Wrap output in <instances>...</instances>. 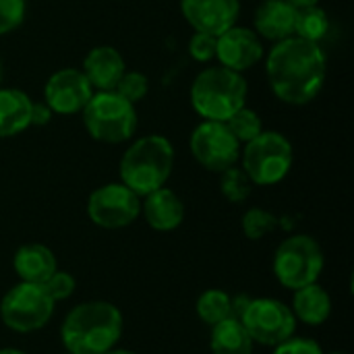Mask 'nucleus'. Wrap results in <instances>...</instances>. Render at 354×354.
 I'll return each mask as SVG.
<instances>
[{"label":"nucleus","instance_id":"f257e3e1","mask_svg":"<svg viewBox=\"0 0 354 354\" xmlns=\"http://www.w3.org/2000/svg\"><path fill=\"white\" fill-rule=\"evenodd\" d=\"M268 77L274 93L295 106L309 104L326 81V54L319 44L290 35L276 41L268 56Z\"/></svg>","mask_w":354,"mask_h":354},{"label":"nucleus","instance_id":"f03ea898","mask_svg":"<svg viewBox=\"0 0 354 354\" xmlns=\"http://www.w3.org/2000/svg\"><path fill=\"white\" fill-rule=\"evenodd\" d=\"M122 336V315L106 301H89L68 311L60 338L71 354H106Z\"/></svg>","mask_w":354,"mask_h":354},{"label":"nucleus","instance_id":"7ed1b4c3","mask_svg":"<svg viewBox=\"0 0 354 354\" xmlns=\"http://www.w3.org/2000/svg\"><path fill=\"white\" fill-rule=\"evenodd\" d=\"M174 149L162 135H147L135 141L120 160V178L139 197L162 189L172 174Z\"/></svg>","mask_w":354,"mask_h":354},{"label":"nucleus","instance_id":"20e7f679","mask_svg":"<svg viewBox=\"0 0 354 354\" xmlns=\"http://www.w3.org/2000/svg\"><path fill=\"white\" fill-rule=\"evenodd\" d=\"M247 81L241 73L226 66H209L197 75L191 87V102L205 120L226 122L245 106Z\"/></svg>","mask_w":354,"mask_h":354},{"label":"nucleus","instance_id":"39448f33","mask_svg":"<svg viewBox=\"0 0 354 354\" xmlns=\"http://www.w3.org/2000/svg\"><path fill=\"white\" fill-rule=\"evenodd\" d=\"M81 112L87 133L104 143H122L133 137L137 129L135 104L124 100L114 89L91 95Z\"/></svg>","mask_w":354,"mask_h":354},{"label":"nucleus","instance_id":"423d86ee","mask_svg":"<svg viewBox=\"0 0 354 354\" xmlns=\"http://www.w3.org/2000/svg\"><path fill=\"white\" fill-rule=\"evenodd\" d=\"M324 263L326 257L317 241L307 234H295L276 249L274 274L282 286L299 290L319 280Z\"/></svg>","mask_w":354,"mask_h":354},{"label":"nucleus","instance_id":"0eeeda50","mask_svg":"<svg viewBox=\"0 0 354 354\" xmlns=\"http://www.w3.org/2000/svg\"><path fill=\"white\" fill-rule=\"evenodd\" d=\"M292 166V145L276 131H261L243 151V170L253 185H276Z\"/></svg>","mask_w":354,"mask_h":354},{"label":"nucleus","instance_id":"6e6552de","mask_svg":"<svg viewBox=\"0 0 354 354\" xmlns=\"http://www.w3.org/2000/svg\"><path fill=\"white\" fill-rule=\"evenodd\" d=\"M54 313V301L41 284L21 282L12 286L0 303L2 324L19 334L41 330Z\"/></svg>","mask_w":354,"mask_h":354},{"label":"nucleus","instance_id":"1a4fd4ad","mask_svg":"<svg viewBox=\"0 0 354 354\" xmlns=\"http://www.w3.org/2000/svg\"><path fill=\"white\" fill-rule=\"evenodd\" d=\"M241 324L249 332L253 342L263 346H278L292 338L297 330V317L282 301L276 299H251Z\"/></svg>","mask_w":354,"mask_h":354},{"label":"nucleus","instance_id":"9d476101","mask_svg":"<svg viewBox=\"0 0 354 354\" xmlns=\"http://www.w3.org/2000/svg\"><path fill=\"white\" fill-rule=\"evenodd\" d=\"M141 212L139 195L133 193L122 183H112L95 189L87 201V216L89 220L108 230L124 228L137 220Z\"/></svg>","mask_w":354,"mask_h":354},{"label":"nucleus","instance_id":"9b49d317","mask_svg":"<svg viewBox=\"0 0 354 354\" xmlns=\"http://www.w3.org/2000/svg\"><path fill=\"white\" fill-rule=\"evenodd\" d=\"M191 151L203 168L212 172H224L236 164L241 143L230 133L226 122L205 120L191 135Z\"/></svg>","mask_w":354,"mask_h":354},{"label":"nucleus","instance_id":"f8f14e48","mask_svg":"<svg viewBox=\"0 0 354 354\" xmlns=\"http://www.w3.org/2000/svg\"><path fill=\"white\" fill-rule=\"evenodd\" d=\"M93 95V87L89 85L83 71L62 68L56 71L44 89V100L52 112L58 114H75L85 108L89 97Z\"/></svg>","mask_w":354,"mask_h":354},{"label":"nucleus","instance_id":"ddd939ff","mask_svg":"<svg viewBox=\"0 0 354 354\" xmlns=\"http://www.w3.org/2000/svg\"><path fill=\"white\" fill-rule=\"evenodd\" d=\"M189 25L199 33L220 35L230 29L239 17V0H180Z\"/></svg>","mask_w":354,"mask_h":354},{"label":"nucleus","instance_id":"4468645a","mask_svg":"<svg viewBox=\"0 0 354 354\" xmlns=\"http://www.w3.org/2000/svg\"><path fill=\"white\" fill-rule=\"evenodd\" d=\"M216 56L222 66L241 73L251 68L263 56V46L255 31H251L249 27L232 25L230 29L218 35Z\"/></svg>","mask_w":354,"mask_h":354},{"label":"nucleus","instance_id":"2eb2a0df","mask_svg":"<svg viewBox=\"0 0 354 354\" xmlns=\"http://www.w3.org/2000/svg\"><path fill=\"white\" fill-rule=\"evenodd\" d=\"M124 73V58L112 46H97L83 60V75L100 91H112Z\"/></svg>","mask_w":354,"mask_h":354},{"label":"nucleus","instance_id":"dca6fc26","mask_svg":"<svg viewBox=\"0 0 354 354\" xmlns=\"http://www.w3.org/2000/svg\"><path fill=\"white\" fill-rule=\"evenodd\" d=\"M297 8L288 0H263L255 10V29L270 41H282L295 33Z\"/></svg>","mask_w":354,"mask_h":354},{"label":"nucleus","instance_id":"f3484780","mask_svg":"<svg viewBox=\"0 0 354 354\" xmlns=\"http://www.w3.org/2000/svg\"><path fill=\"white\" fill-rule=\"evenodd\" d=\"M143 216L147 220V224L153 230L160 232H170L176 230L183 220H185V205L178 199V195L166 187L145 195V201L141 205Z\"/></svg>","mask_w":354,"mask_h":354},{"label":"nucleus","instance_id":"a211bd4d","mask_svg":"<svg viewBox=\"0 0 354 354\" xmlns=\"http://www.w3.org/2000/svg\"><path fill=\"white\" fill-rule=\"evenodd\" d=\"M12 268L21 278V282H31V284H44L58 270L54 253L39 243L23 245L15 253Z\"/></svg>","mask_w":354,"mask_h":354},{"label":"nucleus","instance_id":"6ab92c4d","mask_svg":"<svg viewBox=\"0 0 354 354\" xmlns=\"http://www.w3.org/2000/svg\"><path fill=\"white\" fill-rule=\"evenodd\" d=\"M31 104L21 89H0V139L19 135L31 124Z\"/></svg>","mask_w":354,"mask_h":354},{"label":"nucleus","instance_id":"aec40b11","mask_svg":"<svg viewBox=\"0 0 354 354\" xmlns=\"http://www.w3.org/2000/svg\"><path fill=\"white\" fill-rule=\"evenodd\" d=\"M297 319H301L307 326H322L328 322L330 313H332V299L326 292V288H322L317 282L303 286L299 290H295L292 297V309Z\"/></svg>","mask_w":354,"mask_h":354},{"label":"nucleus","instance_id":"412c9836","mask_svg":"<svg viewBox=\"0 0 354 354\" xmlns=\"http://www.w3.org/2000/svg\"><path fill=\"white\" fill-rule=\"evenodd\" d=\"M212 353L214 354H251L253 340L245 326L234 319H222L220 324L212 326Z\"/></svg>","mask_w":354,"mask_h":354},{"label":"nucleus","instance_id":"4be33fe9","mask_svg":"<svg viewBox=\"0 0 354 354\" xmlns=\"http://www.w3.org/2000/svg\"><path fill=\"white\" fill-rule=\"evenodd\" d=\"M197 315L207 326H216L222 319L232 317V297L218 288L205 290L197 301Z\"/></svg>","mask_w":354,"mask_h":354},{"label":"nucleus","instance_id":"5701e85b","mask_svg":"<svg viewBox=\"0 0 354 354\" xmlns=\"http://www.w3.org/2000/svg\"><path fill=\"white\" fill-rule=\"evenodd\" d=\"M330 29V21L324 8L315 6H307V8H297V21H295V33L303 39L309 41H319L326 37Z\"/></svg>","mask_w":354,"mask_h":354},{"label":"nucleus","instance_id":"b1692460","mask_svg":"<svg viewBox=\"0 0 354 354\" xmlns=\"http://www.w3.org/2000/svg\"><path fill=\"white\" fill-rule=\"evenodd\" d=\"M220 174H222V178H220V191H222V195L228 201L243 203V201L249 199L251 189H253V183H251V178L247 176V172L243 168L230 166V168H226Z\"/></svg>","mask_w":354,"mask_h":354},{"label":"nucleus","instance_id":"393cba45","mask_svg":"<svg viewBox=\"0 0 354 354\" xmlns=\"http://www.w3.org/2000/svg\"><path fill=\"white\" fill-rule=\"evenodd\" d=\"M226 127L239 139V143H249L251 139H255L263 131V124H261L259 114L253 112V110H249V108H245V106L241 110H236L226 120Z\"/></svg>","mask_w":354,"mask_h":354},{"label":"nucleus","instance_id":"a878e982","mask_svg":"<svg viewBox=\"0 0 354 354\" xmlns=\"http://www.w3.org/2000/svg\"><path fill=\"white\" fill-rule=\"evenodd\" d=\"M278 226V218L261 207H253L243 216V232L247 234V239L251 241H259L266 234L274 232Z\"/></svg>","mask_w":354,"mask_h":354},{"label":"nucleus","instance_id":"bb28decb","mask_svg":"<svg viewBox=\"0 0 354 354\" xmlns=\"http://www.w3.org/2000/svg\"><path fill=\"white\" fill-rule=\"evenodd\" d=\"M147 89H149V81L141 73H124L120 77V81L116 83V87H114V91L120 93L131 104L141 102L147 95Z\"/></svg>","mask_w":354,"mask_h":354},{"label":"nucleus","instance_id":"cd10ccee","mask_svg":"<svg viewBox=\"0 0 354 354\" xmlns=\"http://www.w3.org/2000/svg\"><path fill=\"white\" fill-rule=\"evenodd\" d=\"M41 286H44L46 292L50 295V299H52L54 303H58V301H66V299L75 292L77 282H75V278H73L71 274L56 270Z\"/></svg>","mask_w":354,"mask_h":354},{"label":"nucleus","instance_id":"c85d7f7f","mask_svg":"<svg viewBox=\"0 0 354 354\" xmlns=\"http://www.w3.org/2000/svg\"><path fill=\"white\" fill-rule=\"evenodd\" d=\"M25 17V0H0V35L17 29Z\"/></svg>","mask_w":354,"mask_h":354},{"label":"nucleus","instance_id":"c756f323","mask_svg":"<svg viewBox=\"0 0 354 354\" xmlns=\"http://www.w3.org/2000/svg\"><path fill=\"white\" fill-rule=\"evenodd\" d=\"M216 41L218 37L216 35H209V33H195L189 41V52L195 60L199 62H207L216 56Z\"/></svg>","mask_w":354,"mask_h":354},{"label":"nucleus","instance_id":"7c9ffc66","mask_svg":"<svg viewBox=\"0 0 354 354\" xmlns=\"http://www.w3.org/2000/svg\"><path fill=\"white\" fill-rule=\"evenodd\" d=\"M274 354H324L322 346L309 338H288L274 346Z\"/></svg>","mask_w":354,"mask_h":354},{"label":"nucleus","instance_id":"2f4dec72","mask_svg":"<svg viewBox=\"0 0 354 354\" xmlns=\"http://www.w3.org/2000/svg\"><path fill=\"white\" fill-rule=\"evenodd\" d=\"M50 118H52V110H50V106H48L46 102L31 104V124L41 127V124H46Z\"/></svg>","mask_w":354,"mask_h":354},{"label":"nucleus","instance_id":"473e14b6","mask_svg":"<svg viewBox=\"0 0 354 354\" xmlns=\"http://www.w3.org/2000/svg\"><path fill=\"white\" fill-rule=\"evenodd\" d=\"M249 303H251V297H247V295L232 297V317L241 322V317H243V313H245V309H247Z\"/></svg>","mask_w":354,"mask_h":354},{"label":"nucleus","instance_id":"72a5a7b5","mask_svg":"<svg viewBox=\"0 0 354 354\" xmlns=\"http://www.w3.org/2000/svg\"><path fill=\"white\" fill-rule=\"evenodd\" d=\"M295 8H307V6H315L319 0H288Z\"/></svg>","mask_w":354,"mask_h":354},{"label":"nucleus","instance_id":"f704fd0d","mask_svg":"<svg viewBox=\"0 0 354 354\" xmlns=\"http://www.w3.org/2000/svg\"><path fill=\"white\" fill-rule=\"evenodd\" d=\"M0 354H27V353L17 351V348H0Z\"/></svg>","mask_w":354,"mask_h":354},{"label":"nucleus","instance_id":"c9c22d12","mask_svg":"<svg viewBox=\"0 0 354 354\" xmlns=\"http://www.w3.org/2000/svg\"><path fill=\"white\" fill-rule=\"evenodd\" d=\"M106 354H135V353H131V351H114V348H112V351H108Z\"/></svg>","mask_w":354,"mask_h":354},{"label":"nucleus","instance_id":"e433bc0d","mask_svg":"<svg viewBox=\"0 0 354 354\" xmlns=\"http://www.w3.org/2000/svg\"><path fill=\"white\" fill-rule=\"evenodd\" d=\"M0 81H2V62H0Z\"/></svg>","mask_w":354,"mask_h":354},{"label":"nucleus","instance_id":"4c0bfd02","mask_svg":"<svg viewBox=\"0 0 354 354\" xmlns=\"http://www.w3.org/2000/svg\"><path fill=\"white\" fill-rule=\"evenodd\" d=\"M332 354H346V353H332Z\"/></svg>","mask_w":354,"mask_h":354},{"label":"nucleus","instance_id":"58836bf2","mask_svg":"<svg viewBox=\"0 0 354 354\" xmlns=\"http://www.w3.org/2000/svg\"><path fill=\"white\" fill-rule=\"evenodd\" d=\"M64 354H71V353H64Z\"/></svg>","mask_w":354,"mask_h":354}]
</instances>
